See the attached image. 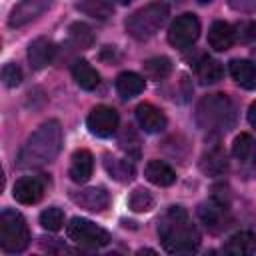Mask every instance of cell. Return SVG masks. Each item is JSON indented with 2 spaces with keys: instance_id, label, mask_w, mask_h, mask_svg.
Here are the masks:
<instances>
[{
  "instance_id": "cell-7",
  "label": "cell",
  "mask_w": 256,
  "mask_h": 256,
  "mask_svg": "<svg viewBox=\"0 0 256 256\" xmlns=\"http://www.w3.org/2000/svg\"><path fill=\"white\" fill-rule=\"evenodd\" d=\"M198 36H200V20L192 12H184L176 16L168 28V42L178 50L190 48L198 40Z\"/></svg>"
},
{
  "instance_id": "cell-13",
  "label": "cell",
  "mask_w": 256,
  "mask_h": 256,
  "mask_svg": "<svg viewBox=\"0 0 256 256\" xmlns=\"http://www.w3.org/2000/svg\"><path fill=\"white\" fill-rule=\"evenodd\" d=\"M136 122L140 124V128L148 134H158L166 128L168 120L164 116V112L160 108H156L154 104H138L136 106Z\"/></svg>"
},
{
  "instance_id": "cell-3",
  "label": "cell",
  "mask_w": 256,
  "mask_h": 256,
  "mask_svg": "<svg viewBox=\"0 0 256 256\" xmlns=\"http://www.w3.org/2000/svg\"><path fill=\"white\" fill-rule=\"evenodd\" d=\"M196 124L204 132L222 134L234 128L236 108L232 100L224 94H208L196 104Z\"/></svg>"
},
{
  "instance_id": "cell-28",
  "label": "cell",
  "mask_w": 256,
  "mask_h": 256,
  "mask_svg": "<svg viewBox=\"0 0 256 256\" xmlns=\"http://www.w3.org/2000/svg\"><path fill=\"white\" fill-rule=\"evenodd\" d=\"M152 204H154V198L146 188H136L128 198V206L132 212H146L152 208Z\"/></svg>"
},
{
  "instance_id": "cell-16",
  "label": "cell",
  "mask_w": 256,
  "mask_h": 256,
  "mask_svg": "<svg viewBox=\"0 0 256 256\" xmlns=\"http://www.w3.org/2000/svg\"><path fill=\"white\" fill-rule=\"evenodd\" d=\"M226 212L228 208L224 206V202H218V200H210V202H204L200 208H198V216L200 220L206 224V228H210L212 232H218L222 228H226L228 224V218H226Z\"/></svg>"
},
{
  "instance_id": "cell-36",
  "label": "cell",
  "mask_w": 256,
  "mask_h": 256,
  "mask_svg": "<svg viewBox=\"0 0 256 256\" xmlns=\"http://www.w3.org/2000/svg\"><path fill=\"white\" fill-rule=\"evenodd\" d=\"M252 160H254V166H256V150H254V158Z\"/></svg>"
},
{
  "instance_id": "cell-1",
  "label": "cell",
  "mask_w": 256,
  "mask_h": 256,
  "mask_svg": "<svg viewBox=\"0 0 256 256\" xmlns=\"http://www.w3.org/2000/svg\"><path fill=\"white\" fill-rule=\"evenodd\" d=\"M158 238L170 254H190L200 246V232L182 206H170L158 220Z\"/></svg>"
},
{
  "instance_id": "cell-33",
  "label": "cell",
  "mask_w": 256,
  "mask_h": 256,
  "mask_svg": "<svg viewBox=\"0 0 256 256\" xmlns=\"http://www.w3.org/2000/svg\"><path fill=\"white\" fill-rule=\"evenodd\" d=\"M228 2L234 10H240V12H254L256 10V0H228Z\"/></svg>"
},
{
  "instance_id": "cell-26",
  "label": "cell",
  "mask_w": 256,
  "mask_h": 256,
  "mask_svg": "<svg viewBox=\"0 0 256 256\" xmlns=\"http://www.w3.org/2000/svg\"><path fill=\"white\" fill-rule=\"evenodd\" d=\"M172 70V64L166 56H154V58H148L144 62V72L154 78V80H160V78H166Z\"/></svg>"
},
{
  "instance_id": "cell-12",
  "label": "cell",
  "mask_w": 256,
  "mask_h": 256,
  "mask_svg": "<svg viewBox=\"0 0 256 256\" xmlns=\"http://www.w3.org/2000/svg\"><path fill=\"white\" fill-rule=\"evenodd\" d=\"M56 52H58V48L50 38H44V36L36 38L28 46V62L34 70H42V68H46L48 64L54 62Z\"/></svg>"
},
{
  "instance_id": "cell-31",
  "label": "cell",
  "mask_w": 256,
  "mask_h": 256,
  "mask_svg": "<svg viewBox=\"0 0 256 256\" xmlns=\"http://www.w3.org/2000/svg\"><path fill=\"white\" fill-rule=\"evenodd\" d=\"M250 148H252V138H250V134H238V136L234 138V144H232V154H234L236 160H246Z\"/></svg>"
},
{
  "instance_id": "cell-9",
  "label": "cell",
  "mask_w": 256,
  "mask_h": 256,
  "mask_svg": "<svg viewBox=\"0 0 256 256\" xmlns=\"http://www.w3.org/2000/svg\"><path fill=\"white\" fill-rule=\"evenodd\" d=\"M50 4H52V0H20L8 16V26L22 28V26L34 22L38 16H42L50 8Z\"/></svg>"
},
{
  "instance_id": "cell-35",
  "label": "cell",
  "mask_w": 256,
  "mask_h": 256,
  "mask_svg": "<svg viewBox=\"0 0 256 256\" xmlns=\"http://www.w3.org/2000/svg\"><path fill=\"white\" fill-rule=\"evenodd\" d=\"M196 2H200V4H210L212 0H196Z\"/></svg>"
},
{
  "instance_id": "cell-27",
  "label": "cell",
  "mask_w": 256,
  "mask_h": 256,
  "mask_svg": "<svg viewBox=\"0 0 256 256\" xmlns=\"http://www.w3.org/2000/svg\"><path fill=\"white\" fill-rule=\"evenodd\" d=\"M40 224L48 232H58L64 226V212L56 206H50L40 212Z\"/></svg>"
},
{
  "instance_id": "cell-17",
  "label": "cell",
  "mask_w": 256,
  "mask_h": 256,
  "mask_svg": "<svg viewBox=\"0 0 256 256\" xmlns=\"http://www.w3.org/2000/svg\"><path fill=\"white\" fill-rule=\"evenodd\" d=\"M232 80L244 88V90H254L256 88V64L246 60V58H234L228 64Z\"/></svg>"
},
{
  "instance_id": "cell-5",
  "label": "cell",
  "mask_w": 256,
  "mask_h": 256,
  "mask_svg": "<svg viewBox=\"0 0 256 256\" xmlns=\"http://www.w3.org/2000/svg\"><path fill=\"white\" fill-rule=\"evenodd\" d=\"M30 244V230L18 210L4 208L0 212V248L6 254L24 252Z\"/></svg>"
},
{
  "instance_id": "cell-22",
  "label": "cell",
  "mask_w": 256,
  "mask_h": 256,
  "mask_svg": "<svg viewBox=\"0 0 256 256\" xmlns=\"http://www.w3.org/2000/svg\"><path fill=\"white\" fill-rule=\"evenodd\" d=\"M72 76L76 80V84L82 90H94L100 84V74L96 72V68L86 62V60H76L72 64Z\"/></svg>"
},
{
  "instance_id": "cell-19",
  "label": "cell",
  "mask_w": 256,
  "mask_h": 256,
  "mask_svg": "<svg viewBox=\"0 0 256 256\" xmlns=\"http://www.w3.org/2000/svg\"><path fill=\"white\" fill-rule=\"evenodd\" d=\"M114 86H116V92H118L120 98L130 100V98L138 96V94L144 90V78H142L140 74H136V72L126 70V72H120V74L116 76Z\"/></svg>"
},
{
  "instance_id": "cell-11",
  "label": "cell",
  "mask_w": 256,
  "mask_h": 256,
  "mask_svg": "<svg viewBox=\"0 0 256 256\" xmlns=\"http://www.w3.org/2000/svg\"><path fill=\"white\" fill-rule=\"evenodd\" d=\"M12 196L20 204H26V206L36 204L44 196V182L36 176H22L14 182Z\"/></svg>"
},
{
  "instance_id": "cell-15",
  "label": "cell",
  "mask_w": 256,
  "mask_h": 256,
  "mask_svg": "<svg viewBox=\"0 0 256 256\" xmlns=\"http://www.w3.org/2000/svg\"><path fill=\"white\" fill-rule=\"evenodd\" d=\"M236 42V30L224 22V20H216L212 22L210 30H208V44L212 50L216 52H226L232 48V44Z\"/></svg>"
},
{
  "instance_id": "cell-10",
  "label": "cell",
  "mask_w": 256,
  "mask_h": 256,
  "mask_svg": "<svg viewBox=\"0 0 256 256\" xmlns=\"http://www.w3.org/2000/svg\"><path fill=\"white\" fill-rule=\"evenodd\" d=\"M70 198L74 204H78L80 208L90 210V212H102L110 204V196L102 186H90V188L74 190L70 194Z\"/></svg>"
},
{
  "instance_id": "cell-24",
  "label": "cell",
  "mask_w": 256,
  "mask_h": 256,
  "mask_svg": "<svg viewBox=\"0 0 256 256\" xmlns=\"http://www.w3.org/2000/svg\"><path fill=\"white\" fill-rule=\"evenodd\" d=\"M76 8L92 18L106 20L114 12V0H80Z\"/></svg>"
},
{
  "instance_id": "cell-18",
  "label": "cell",
  "mask_w": 256,
  "mask_h": 256,
  "mask_svg": "<svg viewBox=\"0 0 256 256\" xmlns=\"http://www.w3.org/2000/svg\"><path fill=\"white\" fill-rule=\"evenodd\" d=\"M226 254H236V256H244V254H254L256 252V236L250 230H240L236 234H232L224 248Z\"/></svg>"
},
{
  "instance_id": "cell-29",
  "label": "cell",
  "mask_w": 256,
  "mask_h": 256,
  "mask_svg": "<svg viewBox=\"0 0 256 256\" xmlns=\"http://www.w3.org/2000/svg\"><path fill=\"white\" fill-rule=\"evenodd\" d=\"M70 38H72V42L78 46V48H86V46H90L92 44V32H90V28L86 26V24H72V28H70Z\"/></svg>"
},
{
  "instance_id": "cell-34",
  "label": "cell",
  "mask_w": 256,
  "mask_h": 256,
  "mask_svg": "<svg viewBox=\"0 0 256 256\" xmlns=\"http://www.w3.org/2000/svg\"><path fill=\"white\" fill-rule=\"evenodd\" d=\"M248 122L256 128V102H252L250 108H248Z\"/></svg>"
},
{
  "instance_id": "cell-32",
  "label": "cell",
  "mask_w": 256,
  "mask_h": 256,
  "mask_svg": "<svg viewBox=\"0 0 256 256\" xmlns=\"http://www.w3.org/2000/svg\"><path fill=\"white\" fill-rule=\"evenodd\" d=\"M238 38L248 42V40H254L256 38V24L254 22H242L238 26Z\"/></svg>"
},
{
  "instance_id": "cell-30",
  "label": "cell",
  "mask_w": 256,
  "mask_h": 256,
  "mask_svg": "<svg viewBox=\"0 0 256 256\" xmlns=\"http://www.w3.org/2000/svg\"><path fill=\"white\" fill-rule=\"evenodd\" d=\"M2 82H4L8 88L18 86V84L22 82V70H20V66L14 64V62L4 64V66H2Z\"/></svg>"
},
{
  "instance_id": "cell-23",
  "label": "cell",
  "mask_w": 256,
  "mask_h": 256,
  "mask_svg": "<svg viewBox=\"0 0 256 256\" xmlns=\"http://www.w3.org/2000/svg\"><path fill=\"white\" fill-rule=\"evenodd\" d=\"M196 76L202 84H216L224 76V68L216 58L204 56L196 66Z\"/></svg>"
},
{
  "instance_id": "cell-14",
  "label": "cell",
  "mask_w": 256,
  "mask_h": 256,
  "mask_svg": "<svg viewBox=\"0 0 256 256\" xmlns=\"http://www.w3.org/2000/svg\"><path fill=\"white\" fill-rule=\"evenodd\" d=\"M92 172H94V156H92V152L86 150V148L76 150L72 154V158H70V168H68L70 180L76 182V184H84V182L90 180Z\"/></svg>"
},
{
  "instance_id": "cell-21",
  "label": "cell",
  "mask_w": 256,
  "mask_h": 256,
  "mask_svg": "<svg viewBox=\"0 0 256 256\" xmlns=\"http://www.w3.org/2000/svg\"><path fill=\"white\" fill-rule=\"evenodd\" d=\"M226 168H228L226 152L220 146H214V148L206 150L200 158V170L208 176H220L222 172H226Z\"/></svg>"
},
{
  "instance_id": "cell-4",
  "label": "cell",
  "mask_w": 256,
  "mask_h": 256,
  "mask_svg": "<svg viewBox=\"0 0 256 256\" xmlns=\"http://www.w3.org/2000/svg\"><path fill=\"white\" fill-rule=\"evenodd\" d=\"M168 14H170V8L166 2H162V0L150 2L128 16L126 32L134 40H148L164 26V22L168 20Z\"/></svg>"
},
{
  "instance_id": "cell-6",
  "label": "cell",
  "mask_w": 256,
  "mask_h": 256,
  "mask_svg": "<svg viewBox=\"0 0 256 256\" xmlns=\"http://www.w3.org/2000/svg\"><path fill=\"white\" fill-rule=\"evenodd\" d=\"M66 232H68V238L82 248L94 250V248H104L110 244V234L88 218H80V216L72 218L70 224L66 226Z\"/></svg>"
},
{
  "instance_id": "cell-2",
  "label": "cell",
  "mask_w": 256,
  "mask_h": 256,
  "mask_svg": "<svg viewBox=\"0 0 256 256\" xmlns=\"http://www.w3.org/2000/svg\"><path fill=\"white\" fill-rule=\"evenodd\" d=\"M60 148H62V126L58 120H48L28 136V140L18 152L16 166L20 170L42 168L58 156Z\"/></svg>"
},
{
  "instance_id": "cell-25",
  "label": "cell",
  "mask_w": 256,
  "mask_h": 256,
  "mask_svg": "<svg viewBox=\"0 0 256 256\" xmlns=\"http://www.w3.org/2000/svg\"><path fill=\"white\" fill-rule=\"evenodd\" d=\"M104 166H106L108 174H110L114 180H118V182H130V180L134 178V174H136L132 162L122 160V158H110V156H106Z\"/></svg>"
},
{
  "instance_id": "cell-8",
  "label": "cell",
  "mask_w": 256,
  "mask_h": 256,
  "mask_svg": "<svg viewBox=\"0 0 256 256\" xmlns=\"http://www.w3.org/2000/svg\"><path fill=\"white\" fill-rule=\"evenodd\" d=\"M118 122H120L118 112L114 108H110V106H104V104L102 106H94L90 110L88 118H86L88 130L98 138H110L118 128Z\"/></svg>"
},
{
  "instance_id": "cell-20",
  "label": "cell",
  "mask_w": 256,
  "mask_h": 256,
  "mask_svg": "<svg viewBox=\"0 0 256 256\" xmlns=\"http://www.w3.org/2000/svg\"><path fill=\"white\" fill-rule=\"evenodd\" d=\"M144 176L148 182L156 186H170L176 182V172L164 160H150L144 168Z\"/></svg>"
}]
</instances>
